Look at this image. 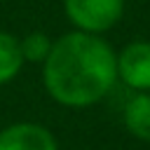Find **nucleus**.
Masks as SVG:
<instances>
[{
	"label": "nucleus",
	"instance_id": "nucleus-5",
	"mask_svg": "<svg viewBox=\"0 0 150 150\" xmlns=\"http://www.w3.org/2000/svg\"><path fill=\"white\" fill-rule=\"evenodd\" d=\"M124 127L131 136L150 141V94H136L124 105Z\"/></svg>",
	"mask_w": 150,
	"mask_h": 150
},
{
	"label": "nucleus",
	"instance_id": "nucleus-6",
	"mask_svg": "<svg viewBox=\"0 0 150 150\" xmlns=\"http://www.w3.org/2000/svg\"><path fill=\"white\" fill-rule=\"evenodd\" d=\"M23 63L26 61H23V54H21L19 38L0 30V87L12 82L21 73Z\"/></svg>",
	"mask_w": 150,
	"mask_h": 150
},
{
	"label": "nucleus",
	"instance_id": "nucleus-7",
	"mask_svg": "<svg viewBox=\"0 0 150 150\" xmlns=\"http://www.w3.org/2000/svg\"><path fill=\"white\" fill-rule=\"evenodd\" d=\"M21 45V54H23V61H30V63H45V59L49 56L52 52V40L47 33L42 30H33L28 35H23L19 40Z\"/></svg>",
	"mask_w": 150,
	"mask_h": 150
},
{
	"label": "nucleus",
	"instance_id": "nucleus-4",
	"mask_svg": "<svg viewBox=\"0 0 150 150\" xmlns=\"http://www.w3.org/2000/svg\"><path fill=\"white\" fill-rule=\"evenodd\" d=\"M117 77L131 89H150V42H129L117 54Z\"/></svg>",
	"mask_w": 150,
	"mask_h": 150
},
{
	"label": "nucleus",
	"instance_id": "nucleus-3",
	"mask_svg": "<svg viewBox=\"0 0 150 150\" xmlns=\"http://www.w3.org/2000/svg\"><path fill=\"white\" fill-rule=\"evenodd\" d=\"M0 150H59V143L45 124L14 122L0 131Z\"/></svg>",
	"mask_w": 150,
	"mask_h": 150
},
{
	"label": "nucleus",
	"instance_id": "nucleus-2",
	"mask_svg": "<svg viewBox=\"0 0 150 150\" xmlns=\"http://www.w3.org/2000/svg\"><path fill=\"white\" fill-rule=\"evenodd\" d=\"M63 12L77 30L98 35L122 19L124 0H63Z\"/></svg>",
	"mask_w": 150,
	"mask_h": 150
},
{
	"label": "nucleus",
	"instance_id": "nucleus-1",
	"mask_svg": "<svg viewBox=\"0 0 150 150\" xmlns=\"http://www.w3.org/2000/svg\"><path fill=\"white\" fill-rule=\"evenodd\" d=\"M117 80V54L91 33L73 30L61 35L42 63L47 94L66 108L98 103Z\"/></svg>",
	"mask_w": 150,
	"mask_h": 150
}]
</instances>
